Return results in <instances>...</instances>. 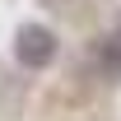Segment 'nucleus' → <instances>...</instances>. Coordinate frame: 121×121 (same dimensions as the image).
<instances>
[{
	"instance_id": "nucleus-1",
	"label": "nucleus",
	"mask_w": 121,
	"mask_h": 121,
	"mask_svg": "<svg viewBox=\"0 0 121 121\" xmlns=\"http://www.w3.org/2000/svg\"><path fill=\"white\" fill-rule=\"evenodd\" d=\"M14 56L19 65H28V70H47L51 60H56V33L47 28V23H23L14 33Z\"/></svg>"
}]
</instances>
